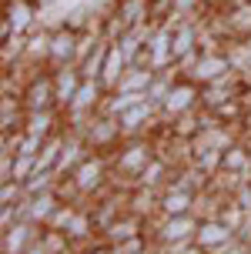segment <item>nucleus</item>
Returning a JSON list of instances; mask_svg holds the SVG:
<instances>
[{
	"instance_id": "obj_12",
	"label": "nucleus",
	"mask_w": 251,
	"mask_h": 254,
	"mask_svg": "<svg viewBox=\"0 0 251 254\" xmlns=\"http://www.w3.org/2000/svg\"><path fill=\"white\" fill-rule=\"evenodd\" d=\"M221 174L238 178V181H251V144L248 140H238V144H231L221 154Z\"/></svg>"
},
{
	"instance_id": "obj_2",
	"label": "nucleus",
	"mask_w": 251,
	"mask_h": 254,
	"mask_svg": "<svg viewBox=\"0 0 251 254\" xmlns=\"http://www.w3.org/2000/svg\"><path fill=\"white\" fill-rule=\"evenodd\" d=\"M198 224H201L198 214H174V217L154 214V217L148 221V238H151V244L194 241V231H198Z\"/></svg>"
},
{
	"instance_id": "obj_14",
	"label": "nucleus",
	"mask_w": 251,
	"mask_h": 254,
	"mask_svg": "<svg viewBox=\"0 0 251 254\" xmlns=\"http://www.w3.org/2000/svg\"><path fill=\"white\" fill-rule=\"evenodd\" d=\"M57 207H61V194H57V190H44V194L27 197L24 217H27V221H34V224H44V228H47V221L54 217Z\"/></svg>"
},
{
	"instance_id": "obj_21",
	"label": "nucleus",
	"mask_w": 251,
	"mask_h": 254,
	"mask_svg": "<svg viewBox=\"0 0 251 254\" xmlns=\"http://www.w3.org/2000/svg\"><path fill=\"white\" fill-rule=\"evenodd\" d=\"M27 194H24V184L20 181H3L0 184V204H17V201H24Z\"/></svg>"
},
{
	"instance_id": "obj_15",
	"label": "nucleus",
	"mask_w": 251,
	"mask_h": 254,
	"mask_svg": "<svg viewBox=\"0 0 251 254\" xmlns=\"http://www.w3.org/2000/svg\"><path fill=\"white\" fill-rule=\"evenodd\" d=\"M24 64H34V67H50V30L34 27V30L27 34Z\"/></svg>"
},
{
	"instance_id": "obj_3",
	"label": "nucleus",
	"mask_w": 251,
	"mask_h": 254,
	"mask_svg": "<svg viewBox=\"0 0 251 254\" xmlns=\"http://www.w3.org/2000/svg\"><path fill=\"white\" fill-rule=\"evenodd\" d=\"M194 107H201V84H194L188 77H177L174 87L167 90V97L161 101V127L177 121L188 111H194Z\"/></svg>"
},
{
	"instance_id": "obj_13",
	"label": "nucleus",
	"mask_w": 251,
	"mask_h": 254,
	"mask_svg": "<svg viewBox=\"0 0 251 254\" xmlns=\"http://www.w3.org/2000/svg\"><path fill=\"white\" fill-rule=\"evenodd\" d=\"M111 13H117L127 27H141L154 20V0H111Z\"/></svg>"
},
{
	"instance_id": "obj_18",
	"label": "nucleus",
	"mask_w": 251,
	"mask_h": 254,
	"mask_svg": "<svg viewBox=\"0 0 251 254\" xmlns=\"http://www.w3.org/2000/svg\"><path fill=\"white\" fill-rule=\"evenodd\" d=\"M107 51H111V40H97V47L81 61V74H84V80H100V74H104V61H107Z\"/></svg>"
},
{
	"instance_id": "obj_8",
	"label": "nucleus",
	"mask_w": 251,
	"mask_h": 254,
	"mask_svg": "<svg viewBox=\"0 0 251 254\" xmlns=\"http://www.w3.org/2000/svg\"><path fill=\"white\" fill-rule=\"evenodd\" d=\"M228 70H235V64H231V54L228 51H204L201 54V61L194 64V70L188 74V80H194V84H211V80H218L221 74H228Z\"/></svg>"
},
{
	"instance_id": "obj_4",
	"label": "nucleus",
	"mask_w": 251,
	"mask_h": 254,
	"mask_svg": "<svg viewBox=\"0 0 251 254\" xmlns=\"http://www.w3.org/2000/svg\"><path fill=\"white\" fill-rule=\"evenodd\" d=\"M238 241V231L231 228V224H225L221 217H201L198 231H194V244H198L204 254H218L221 248H228V244Z\"/></svg>"
},
{
	"instance_id": "obj_16",
	"label": "nucleus",
	"mask_w": 251,
	"mask_h": 254,
	"mask_svg": "<svg viewBox=\"0 0 251 254\" xmlns=\"http://www.w3.org/2000/svg\"><path fill=\"white\" fill-rule=\"evenodd\" d=\"M127 67H131V61H127V54L117 47V44H111V51H107V61H104V74H100V84L107 90L117 87V80L127 74Z\"/></svg>"
},
{
	"instance_id": "obj_10",
	"label": "nucleus",
	"mask_w": 251,
	"mask_h": 254,
	"mask_svg": "<svg viewBox=\"0 0 251 254\" xmlns=\"http://www.w3.org/2000/svg\"><path fill=\"white\" fill-rule=\"evenodd\" d=\"M84 84V74L77 64H64V67H54V90H57V111H67V104L74 101V94Z\"/></svg>"
},
{
	"instance_id": "obj_7",
	"label": "nucleus",
	"mask_w": 251,
	"mask_h": 254,
	"mask_svg": "<svg viewBox=\"0 0 251 254\" xmlns=\"http://www.w3.org/2000/svg\"><path fill=\"white\" fill-rule=\"evenodd\" d=\"M77 44H81V30H74L71 24L50 27V70L64 67V64H74Z\"/></svg>"
},
{
	"instance_id": "obj_19",
	"label": "nucleus",
	"mask_w": 251,
	"mask_h": 254,
	"mask_svg": "<svg viewBox=\"0 0 251 254\" xmlns=\"http://www.w3.org/2000/svg\"><path fill=\"white\" fill-rule=\"evenodd\" d=\"M24 51H27V34H10V37H3V44H0V64H3V67L20 64L24 61Z\"/></svg>"
},
{
	"instance_id": "obj_9",
	"label": "nucleus",
	"mask_w": 251,
	"mask_h": 254,
	"mask_svg": "<svg viewBox=\"0 0 251 254\" xmlns=\"http://www.w3.org/2000/svg\"><path fill=\"white\" fill-rule=\"evenodd\" d=\"M194 204H198V190L181 188L177 181H167L161 190V214L174 217V214H194Z\"/></svg>"
},
{
	"instance_id": "obj_20",
	"label": "nucleus",
	"mask_w": 251,
	"mask_h": 254,
	"mask_svg": "<svg viewBox=\"0 0 251 254\" xmlns=\"http://www.w3.org/2000/svg\"><path fill=\"white\" fill-rule=\"evenodd\" d=\"M177 17H204L208 13V0H174V10Z\"/></svg>"
},
{
	"instance_id": "obj_1",
	"label": "nucleus",
	"mask_w": 251,
	"mask_h": 254,
	"mask_svg": "<svg viewBox=\"0 0 251 254\" xmlns=\"http://www.w3.org/2000/svg\"><path fill=\"white\" fill-rule=\"evenodd\" d=\"M158 157L154 137H124L117 147L111 151V181L114 188H134V178Z\"/></svg>"
},
{
	"instance_id": "obj_17",
	"label": "nucleus",
	"mask_w": 251,
	"mask_h": 254,
	"mask_svg": "<svg viewBox=\"0 0 251 254\" xmlns=\"http://www.w3.org/2000/svg\"><path fill=\"white\" fill-rule=\"evenodd\" d=\"M158 70H151V67H141V64H131L127 67V74L117 80V87L114 90H134V94H148L151 80H154Z\"/></svg>"
},
{
	"instance_id": "obj_6",
	"label": "nucleus",
	"mask_w": 251,
	"mask_h": 254,
	"mask_svg": "<svg viewBox=\"0 0 251 254\" xmlns=\"http://www.w3.org/2000/svg\"><path fill=\"white\" fill-rule=\"evenodd\" d=\"M40 231H44V224H34L27 217L10 224V228H3L0 231V254H27L40 241Z\"/></svg>"
},
{
	"instance_id": "obj_11",
	"label": "nucleus",
	"mask_w": 251,
	"mask_h": 254,
	"mask_svg": "<svg viewBox=\"0 0 251 254\" xmlns=\"http://www.w3.org/2000/svg\"><path fill=\"white\" fill-rule=\"evenodd\" d=\"M138 234H148V221H144V217H138V214H131V211H124L117 221H111L107 228L100 231V238H104L107 244L131 241V238H138Z\"/></svg>"
},
{
	"instance_id": "obj_5",
	"label": "nucleus",
	"mask_w": 251,
	"mask_h": 254,
	"mask_svg": "<svg viewBox=\"0 0 251 254\" xmlns=\"http://www.w3.org/2000/svg\"><path fill=\"white\" fill-rule=\"evenodd\" d=\"M20 101L27 111H50L57 107V90H54V70H37L20 90Z\"/></svg>"
}]
</instances>
